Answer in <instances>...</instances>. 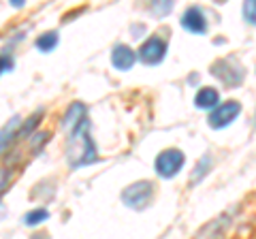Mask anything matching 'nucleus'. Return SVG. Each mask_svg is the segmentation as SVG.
<instances>
[{
    "instance_id": "6ab92c4d",
    "label": "nucleus",
    "mask_w": 256,
    "mask_h": 239,
    "mask_svg": "<svg viewBox=\"0 0 256 239\" xmlns=\"http://www.w3.org/2000/svg\"><path fill=\"white\" fill-rule=\"evenodd\" d=\"M254 126H256V114H254Z\"/></svg>"
},
{
    "instance_id": "f257e3e1",
    "label": "nucleus",
    "mask_w": 256,
    "mask_h": 239,
    "mask_svg": "<svg viewBox=\"0 0 256 239\" xmlns=\"http://www.w3.org/2000/svg\"><path fill=\"white\" fill-rule=\"evenodd\" d=\"M66 160H68V164L73 166V169H77V166L92 164L94 160H98L94 139L90 134V122H88L86 118L82 120V122L75 124V128H73V132H70V137H68Z\"/></svg>"
},
{
    "instance_id": "f3484780",
    "label": "nucleus",
    "mask_w": 256,
    "mask_h": 239,
    "mask_svg": "<svg viewBox=\"0 0 256 239\" xmlns=\"http://www.w3.org/2000/svg\"><path fill=\"white\" fill-rule=\"evenodd\" d=\"M11 68H13V58L11 56L0 54V75L6 73V70H11Z\"/></svg>"
},
{
    "instance_id": "7ed1b4c3",
    "label": "nucleus",
    "mask_w": 256,
    "mask_h": 239,
    "mask_svg": "<svg viewBox=\"0 0 256 239\" xmlns=\"http://www.w3.org/2000/svg\"><path fill=\"white\" fill-rule=\"evenodd\" d=\"M184 162H186V156H184L182 150L169 148V150H162V152L156 156L154 166H156V173L160 175V178L171 180L184 169Z\"/></svg>"
},
{
    "instance_id": "39448f33",
    "label": "nucleus",
    "mask_w": 256,
    "mask_h": 239,
    "mask_svg": "<svg viewBox=\"0 0 256 239\" xmlns=\"http://www.w3.org/2000/svg\"><path fill=\"white\" fill-rule=\"evenodd\" d=\"M242 114V105L237 100H226V102H220L216 109H212L210 114V126L216 130L220 128H226L228 124H233L237 116Z\"/></svg>"
},
{
    "instance_id": "f03ea898",
    "label": "nucleus",
    "mask_w": 256,
    "mask_h": 239,
    "mask_svg": "<svg viewBox=\"0 0 256 239\" xmlns=\"http://www.w3.org/2000/svg\"><path fill=\"white\" fill-rule=\"evenodd\" d=\"M122 201L124 205H128L130 210H146V207L152 205L154 201V184H152L150 180H139L134 182V184L126 186L124 192H122Z\"/></svg>"
},
{
    "instance_id": "2eb2a0df",
    "label": "nucleus",
    "mask_w": 256,
    "mask_h": 239,
    "mask_svg": "<svg viewBox=\"0 0 256 239\" xmlns=\"http://www.w3.org/2000/svg\"><path fill=\"white\" fill-rule=\"evenodd\" d=\"M47 218H50V212H47V210H32V212L26 214L24 222H26L28 226H36V224H43Z\"/></svg>"
},
{
    "instance_id": "9b49d317",
    "label": "nucleus",
    "mask_w": 256,
    "mask_h": 239,
    "mask_svg": "<svg viewBox=\"0 0 256 239\" xmlns=\"http://www.w3.org/2000/svg\"><path fill=\"white\" fill-rule=\"evenodd\" d=\"M210 171H212V156L205 154V156H201V160H198L196 166H194V173H192V178H190V186H194V184H198V182H203Z\"/></svg>"
},
{
    "instance_id": "0eeeda50",
    "label": "nucleus",
    "mask_w": 256,
    "mask_h": 239,
    "mask_svg": "<svg viewBox=\"0 0 256 239\" xmlns=\"http://www.w3.org/2000/svg\"><path fill=\"white\" fill-rule=\"evenodd\" d=\"M235 214H237V210L220 214V216L216 218V220L207 222V224H205V226H203V228L194 235V239H222V235L226 233V228H228L230 224H233Z\"/></svg>"
},
{
    "instance_id": "f8f14e48",
    "label": "nucleus",
    "mask_w": 256,
    "mask_h": 239,
    "mask_svg": "<svg viewBox=\"0 0 256 239\" xmlns=\"http://www.w3.org/2000/svg\"><path fill=\"white\" fill-rule=\"evenodd\" d=\"M20 124H22V122H20V118L15 116V118L11 120V122L6 124L2 130H0V152H2V150H4V146H9V141L15 137V132H18Z\"/></svg>"
},
{
    "instance_id": "4468645a",
    "label": "nucleus",
    "mask_w": 256,
    "mask_h": 239,
    "mask_svg": "<svg viewBox=\"0 0 256 239\" xmlns=\"http://www.w3.org/2000/svg\"><path fill=\"white\" fill-rule=\"evenodd\" d=\"M58 34L56 32H45L43 36H38L36 38V47L41 52H52V50H56V45H58Z\"/></svg>"
},
{
    "instance_id": "ddd939ff",
    "label": "nucleus",
    "mask_w": 256,
    "mask_h": 239,
    "mask_svg": "<svg viewBox=\"0 0 256 239\" xmlns=\"http://www.w3.org/2000/svg\"><path fill=\"white\" fill-rule=\"evenodd\" d=\"M84 114H86V107L82 105V102H73L70 105V109L66 111V116H64V120H62V124L64 126H70V124H77V122H82L84 120Z\"/></svg>"
},
{
    "instance_id": "423d86ee",
    "label": "nucleus",
    "mask_w": 256,
    "mask_h": 239,
    "mask_svg": "<svg viewBox=\"0 0 256 239\" xmlns=\"http://www.w3.org/2000/svg\"><path fill=\"white\" fill-rule=\"evenodd\" d=\"M137 56H139V60L143 62V64L156 66L164 60V56H166V41H162L160 36H150L148 41L139 47Z\"/></svg>"
},
{
    "instance_id": "1a4fd4ad",
    "label": "nucleus",
    "mask_w": 256,
    "mask_h": 239,
    "mask_svg": "<svg viewBox=\"0 0 256 239\" xmlns=\"http://www.w3.org/2000/svg\"><path fill=\"white\" fill-rule=\"evenodd\" d=\"M137 62V54H134L128 45H116L114 52H111V64H114L118 70H130Z\"/></svg>"
},
{
    "instance_id": "9d476101",
    "label": "nucleus",
    "mask_w": 256,
    "mask_h": 239,
    "mask_svg": "<svg viewBox=\"0 0 256 239\" xmlns=\"http://www.w3.org/2000/svg\"><path fill=\"white\" fill-rule=\"evenodd\" d=\"M194 105L198 109H216L220 105V92L216 88H201L194 96Z\"/></svg>"
},
{
    "instance_id": "6e6552de",
    "label": "nucleus",
    "mask_w": 256,
    "mask_h": 239,
    "mask_svg": "<svg viewBox=\"0 0 256 239\" xmlns=\"http://www.w3.org/2000/svg\"><path fill=\"white\" fill-rule=\"evenodd\" d=\"M182 26L192 34H205L207 32V20L201 6H188L182 15Z\"/></svg>"
},
{
    "instance_id": "20e7f679",
    "label": "nucleus",
    "mask_w": 256,
    "mask_h": 239,
    "mask_svg": "<svg viewBox=\"0 0 256 239\" xmlns=\"http://www.w3.org/2000/svg\"><path fill=\"white\" fill-rule=\"evenodd\" d=\"M212 75H216L226 86H239L244 79V66L235 58H224L212 64Z\"/></svg>"
},
{
    "instance_id": "a211bd4d",
    "label": "nucleus",
    "mask_w": 256,
    "mask_h": 239,
    "mask_svg": "<svg viewBox=\"0 0 256 239\" xmlns=\"http://www.w3.org/2000/svg\"><path fill=\"white\" fill-rule=\"evenodd\" d=\"M9 180H11V171L0 169V194L4 192V188H6V184H9Z\"/></svg>"
},
{
    "instance_id": "dca6fc26",
    "label": "nucleus",
    "mask_w": 256,
    "mask_h": 239,
    "mask_svg": "<svg viewBox=\"0 0 256 239\" xmlns=\"http://www.w3.org/2000/svg\"><path fill=\"white\" fill-rule=\"evenodd\" d=\"M244 18L248 24L256 26V0H250V2L244 4Z\"/></svg>"
}]
</instances>
